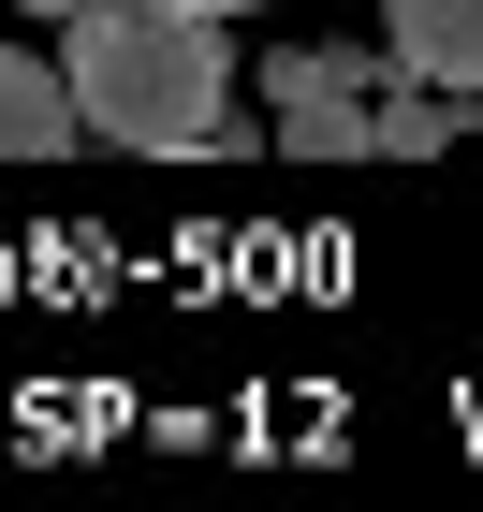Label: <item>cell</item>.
Wrapping results in <instances>:
<instances>
[{
  "mask_svg": "<svg viewBox=\"0 0 483 512\" xmlns=\"http://www.w3.org/2000/svg\"><path fill=\"white\" fill-rule=\"evenodd\" d=\"M74 88L88 132L132 161H205L235 118V44L205 0H88L74 15Z\"/></svg>",
  "mask_w": 483,
  "mask_h": 512,
  "instance_id": "obj_1",
  "label": "cell"
},
{
  "mask_svg": "<svg viewBox=\"0 0 483 512\" xmlns=\"http://www.w3.org/2000/svg\"><path fill=\"white\" fill-rule=\"evenodd\" d=\"M381 44H396L410 74H440L483 103V0H381Z\"/></svg>",
  "mask_w": 483,
  "mask_h": 512,
  "instance_id": "obj_3",
  "label": "cell"
},
{
  "mask_svg": "<svg viewBox=\"0 0 483 512\" xmlns=\"http://www.w3.org/2000/svg\"><path fill=\"white\" fill-rule=\"evenodd\" d=\"M381 74L396 59H366V44H308L279 59V161H381Z\"/></svg>",
  "mask_w": 483,
  "mask_h": 512,
  "instance_id": "obj_2",
  "label": "cell"
},
{
  "mask_svg": "<svg viewBox=\"0 0 483 512\" xmlns=\"http://www.w3.org/2000/svg\"><path fill=\"white\" fill-rule=\"evenodd\" d=\"M30 15H88V0H30Z\"/></svg>",
  "mask_w": 483,
  "mask_h": 512,
  "instance_id": "obj_6",
  "label": "cell"
},
{
  "mask_svg": "<svg viewBox=\"0 0 483 512\" xmlns=\"http://www.w3.org/2000/svg\"><path fill=\"white\" fill-rule=\"evenodd\" d=\"M454 118H469V88H440V74H381V161H440L454 147Z\"/></svg>",
  "mask_w": 483,
  "mask_h": 512,
  "instance_id": "obj_5",
  "label": "cell"
},
{
  "mask_svg": "<svg viewBox=\"0 0 483 512\" xmlns=\"http://www.w3.org/2000/svg\"><path fill=\"white\" fill-rule=\"evenodd\" d=\"M205 15H249V0H205Z\"/></svg>",
  "mask_w": 483,
  "mask_h": 512,
  "instance_id": "obj_7",
  "label": "cell"
},
{
  "mask_svg": "<svg viewBox=\"0 0 483 512\" xmlns=\"http://www.w3.org/2000/svg\"><path fill=\"white\" fill-rule=\"evenodd\" d=\"M74 132H88V88H59L30 44H15V59H0V147H15V161H59Z\"/></svg>",
  "mask_w": 483,
  "mask_h": 512,
  "instance_id": "obj_4",
  "label": "cell"
}]
</instances>
